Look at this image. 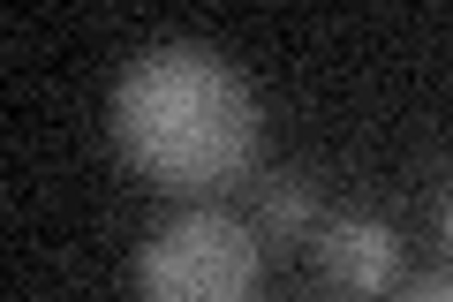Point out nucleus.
<instances>
[{
	"label": "nucleus",
	"instance_id": "3",
	"mask_svg": "<svg viewBox=\"0 0 453 302\" xmlns=\"http://www.w3.org/2000/svg\"><path fill=\"white\" fill-rule=\"evenodd\" d=\"M310 257H318V272L333 287H348V295H386L393 272H401V242H393V227L371 220V212L325 220L318 235H310Z\"/></svg>",
	"mask_w": 453,
	"mask_h": 302
},
{
	"label": "nucleus",
	"instance_id": "4",
	"mask_svg": "<svg viewBox=\"0 0 453 302\" xmlns=\"http://www.w3.org/2000/svg\"><path fill=\"white\" fill-rule=\"evenodd\" d=\"M257 235H265V250H273V257L318 235V197H310V182H303V174H273V190H265V212H257Z\"/></svg>",
	"mask_w": 453,
	"mask_h": 302
},
{
	"label": "nucleus",
	"instance_id": "1",
	"mask_svg": "<svg viewBox=\"0 0 453 302\" xmlns=\"http://www.w3.org/2000/svg\"><path fill=\"white\" fill-rule=\"evenodd\" d=\"M113 143L166 197H226L257 166V98L211 46H151L113 83Z\"/></svg>",
	"mask_w": 453,
	"mask_h": 302
},
{
	"label": "nucleus",
	"instance_id": "5",
	"mask_svg": "<svg viewBox=\"0 0 453 302\" xmlns=\"http://www.w3.org/2000/svg\"><path fill=\"white\" fill-rule=\"evenodd\" d=\"M393 302H453V265H446V272H416Z\"/></svg>",
	"mask_w": 453,
	"mask_h": 302
},
{
	"label": "nucleus",
	"instance_id": "2",
	"mask_svg": "<svg viewBox=\"0 0 453 302\" xmlns=\"http://www.w3.org/2000/svg\"><path fill=\"white\" fill-rule=\"evenodd\" d=\"M265 280V242L250 235L234 212H181L136 257V287L144 302H257Z\"/></svg>",
	"mask_w": 453,
	"mask_h": 302
}]
</instances>
